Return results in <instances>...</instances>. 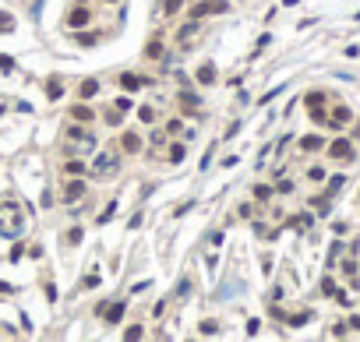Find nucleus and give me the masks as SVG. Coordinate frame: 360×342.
Returning a JSON list of instances; mask_svg holds the SVG:
<instances>
[{
    "mask_svg": "<svg viewBox=\"0 0 360 342\" xmlns=\"http://www.w3.org/2000/svg\"><path fill=\"white\" fill-rule=\"evenodd\" d=\"M106 4H117V0H106Z\"/></svg>",
    "mask_w": 360,
    "mask_h": 342,
    "instance_id": "obj_42",
    "label": "nucleus"
},
{
    "mask_svg": "<svg viewBox=\"0 0 360 342\" xmlns=\"http://www.w3.org/2000/svg\"><path fill=\"white\" fill-rule=\"evenodd\" d=\"M120 318H124V300H120V304H113V307L106 310V324H117Z\"/></svg>",
    "mask_w": 360,
    "mask_h": 342,
    "instance_id": "obj_18",
    "label": "nucleus"
},
{
    "mask_svg": "<svg viewBox=\"0 0 360 342\" xmlns=\"http://www.w3.org/2000/svg\"><path fill=\"white\" fill-rule=\"evenodd\" d=\"M120 148H124V152H141V138L134 134V131H124V134H120Z\"/></svg>",
    "mask_w": 360,
    "mask_h": 342,
    "instance_id": "obj_8",
    "label": "nucleus"
},
{
    "mask_svg": "<svg viewBox=\"0 0 360 342\" xmlns=\"http://www.w3.org/2000/svg\"><path fill=\"white\" fill-rule=\"evenodd\" d=\"M78 198H85V184L78 180V176H74V180H67L64 190H60V201H64V205H74Z\"/></svg>",
    "mask_w": 360,
    "mask_h": 342,
    "instance_id": "obj_4",
    "label": "nucleus"
},
{
    "mask_svg": "<svg viewBox=\"0 0 360 342\" xmlns=\"http://www.w3.org/2000/svg\"><path fill=\"white\" fill-rule=\"evenodd\" d=\"M0 293H11V286H7V282H0Z\"/></svg>",
    "mask_w": 360,
    "mask_h": 342,
    "instance_id": "obj_41",
    "label": "nucleus"
},
{
    "mask_svg": "<svg viewBox=\"0 0 360 342\" xmlns=\"http://www.w3.org/2000/svg\"><path fill=\"white\" fill-rule=\"evenodd\" d=\"M198 81L201 85H216V64H201L198 67Z\"/></svg>",
    "mask_w": 360,
    "mask_h": 342,
    "instance_id": "obj_13",
    "label": "nucleus"
},
{
    "mask_svg": "<svg viewBox=\"0 0 360 342\" xmlns=\"http://www.w3.org/2000/svg\"><path fill=\"white\" fill-rule=\"evenodd\" d=\"M276 190H279V194H290L293 184H290V180H279V187H276Z\"/></svg>",
    "mask_w": 360,
    "mask_h": 342,
    "instance_id": "obj_39",
    "label": "nucleus"
},
{
    "mask_svg": "<svg viewBox=\"0 0 360 342\" xmlns=\"http://www.w3.org/2000/svg\"><path fill=\"white\" fill-rule=\"evenodd\" d=\"M92 170H96V173H106V170H113V159H106V155H99Z\"/></svg>",
    "mask_w": 360,
    "mask_h": 342,
    "instance_id": "obj_23",
    "label": "nucleus"
},
{
    "mask_svg": "<svg viewBox=\"0 0 360 342\" xmlns=\"http://www.w3.org/2000/svg\"><path fill=\"white\" fill-rule=\"evenodd\" d=\"M321 293H336V282L332 279H321Z\"/></svg>",
    "mask_w": 360,
    "mask_h": 342,
    "instance_id": "obj_38",
    "label": "nucleus"
},
{
    "mask_svg": "<svg viewBox=\"0 0 360 342\" xmlns=\"http://www.w3.org/2000/svg\"><path fill=\"white\" fill-rule=\"evenodd\" d=\"M46 95H50V99H60V95H64V85H60L57 78H50V81H46Z\"/></svg>",
    "mask_w": 360,
    "mask_h": 342,
    "instance_id": "obj_20",
    "label": "nucleus"
},
{
    "mask_svg": "<svg viewBox=\"0 0 360 342\" xmlns=\"http://www.w3.org/2000/svg\"><path fill=\"white\" fill-rule=\"evenodd\" d=\"M120 88H124V92H138V88H145V78H141V74L124 71V74H120Z\"/></svg>",
    "mask_w": 360,
    "mask_h": 342,
    "instance_id": "obj_6",
    "label": "nucleus"
},
{
    "mask_svg": "<svg viewBox=\"0 0 360 342\" xmlns=\"http://www.w3.org/2000/svg\"><path fill=\"white\" fill-rule=\"evenodd\" d=\"M21 233H25V208L14 198H4L0 201V236L14 240V236H21Z\"/></svg>",
    "mask_w": 360,
    "mask_h": 342,
    "instance_id": "obj_1",
    "label": "nucleus"
},
{
    "mask_svg": "<svg viewBox=\"0 0 360 342\" xmlns=\"http://www.w3.org/2000/svg\"><path fill=\"white\" fill-rule=\"evenodd\" d=\"M325 120L332 124L336 131H339L342 124H350V106H336V110H332V116H325Z\"/></svg>",
    "mask_w": 360,
    "mask_h": 342,
    "instance_id": "obj_10",
    "label": "nucleus"
},
{
    "mask_svg": "<svg viewBox=\"0 0 360 342\" xmlns=\"http://www.w3.org/2000/svg\"><path fill=\"white\" fill-rule=\"evenodd\" d=\"M0 71H4V74L14 71V60H11V57H4V53H0Z\"/></svg>",
    "mask_w": 360,
    "mask_h": 342,
    "instance_id": "obj_27",
    "label": "nucleus"
},
{
    "mask_svg": "<svg viewBox=\"0 0 360 342\" xmlns=\"http://www.w3.org/2000/svg\"><path fill=\"white\" fill-rule=\"evenodd\" d=\"M307 176H311V180H325V170H321V166H311Z\"/></svg>",
    "mask_w": 360,
    "mask_h": 342,
    "instance_id": "obj_31",
    "label": "nucleus"
},
{
    "mask_svg": "<svg viewBox=\"0 0 360 342\" xmlns=\"http://www.w3.org/2000/svg\"><path fill=\"white\" fill-rule=\"evenodd\" d=\"M96 92H99V81H96V78H85L81 88H78V95H81V99H92Z\"/></svg>",
    "mask_w": 360,
    "mask_h": 342,
    "instance_id": "obj_14",
    "label": "nucleus"
},
{
    "mask_svg": "<svg viewBox=\"0 0 360 342\" xmlns=\"http://www.w3.org/2000/svg\"><path fill=\"white\" fill-rule=\"evenodd\" d=\"M191 36H194V21H191V25H184V28H180V36H177V39H191Z\"/></svg>",
    "mask_w": 360,
    "mask_h": 342,
    "instance_id": "obj_36",
    "label": "nucleus"
},
{
    "mask_svg": "<svg viewBox=\"0 0 360 342\" xmlns=\"http://www.w3.org/2000/svg\"><path fill=\"white\" fill-rule=\"evenodd\" d=\"M201 335H219V321H201Z\"/></svg>",
    "mask_w": 360,
    "mask_h": 342,
    "instance_id": "obj_24",
    "label": "nucleus"
},
{
    "mask_svg": "<svg viewBox=\"0 0 360 342\" xmlns=\"http://www.w3.org/2000/svg\"><path fill=\"white\" fill-rule=\"evenodd\" d=\"M67 244H81V229H78V226H74V229L67 233Z\"/></svg>",
    "mask_w": 360,
    "mask_h": 342,
    "instance_id": "obj_35",
    "label": "nucleus"
},
{
    "mask_svg": "<svg viewBox=\"0 0 360 342\" xmlns=\"http://www.w3.org/2000/svg\"><path fill=\"white\" fill-rule=\"evenodd\" d=\"M307 318H311V314H293L290 324H293V328H300V324H307Z\"/></svg>",
    "mask_w": 360,
    "mask_h": 342,
    "instance_id": "obj_34",
    "label": "nucleus"
},
{
    "mask_svg": "<svg viewBox=\"0 0 360 342\" xmlns=\"http://www.w3.org/2000/svg\"><path fill=\"white\" fill-rule=\"evenodd\" d=\"M145 57H148V60H159V57H162V39H148Z\"/></svg>",
    "mask_w": 360,
    "mask_h": 342,
    "instance_id": "obj_15",
    "label": "nucleus"
},
{
    "mask_svg": "<svg viewBox=\"0 0 360 342\" xmlns=\"http://www.w3.org/2000/svg\"><path fill=\"white\" fill-rule=\"evenodd\" d=\"M64 173H67V176H85V162L67 159V162H64Z\"/></svg>",
    "mask_w": 360,
    "mask_h": 342,
    "instance_id": "obj_17",
    "label": "nucleus"
},
{
    "mask_svg": "<svg viewBox=\"0 0 360 342\" xmlns=\"http://www.w3.org/2000/svg\"><path fill=\"white\" fill-rule=\"evenodd\" d=\"M346 324H350V328H357V332H360V314H353V318H350Z\"/></svg>",
    "mask_w": 360,
    "mask_h": 342,
    "instance_id": "obj_40",
    "label": "nucleus"
},
{
    "mask_svg": "<svg viewBox=\"0 0 360 342\" xmlns=\"http://www.w3.org/2000/svg\"><path fill=\"white\" fill-rule=\"evenodd\" d=\"M226 11H230L226 0H198L191 7V18H208V14H226Z\"/></svg>",
    "mask_w": 360,
    "mask_h": 342,
    "instance_id": "obj_2",
    "label": "nucleus"
},
{
    "mask_svg": "<svg viewBox=\"0 0 360 342\" xmlns=\"http://www.w3.org/2000/svg\"><path fill=\"white\" fill-rule=\"evenodd\" d=\"M106 124H113V127H120V110H106Z\"/></svg>",
    "mask_w": 360,
    "mask_h": 342,
    "instance_id": "obj_28",
    "label": "nucleus"
},
{
    "mask_svg": "<svg viewBox=\"0 0 360 342\" xmlns=\"http://www.w3.org/2000/svg\"><path fill=\"white\" fill-rule=\"evenodd\" d=\"M67 138H71V141H81L85 148H92V145H96V134H92V131H81V127H71V131H67Z\"/></svg>",
    "mask_w": 360,
    "mask_h": 342,
    "instance_id": "obj_9",
    "label": "nucleus"
},
{
    "mask_svg": "<svg viewBox=\"0 0 360 342\" xmlns=\"http://www.w3.org/2000/svg\"><path fill=\"white\" fill-rule=\"evenodd\" d=\"M342 184H346L342 176H332V180H328V194H339V187H342Z\"/></svg>",
    "mask_w": 360,
    "mask_h": 342,
    "instance_id": "obj_26",
    "label": "nucleus"
},
{
    "mask_svg": "<svg viewBox=\"0 0 360 342\" xmlns=\"http://www.w3.org/2000/svg\"><path fill=\"white\" fill-rule=\"evenodd\" d=\"M311 120H314V124H325V106H318V110H311Z\"/></svg>",
    "mask_w": 360,
    "mask_h": 342,
    "instance_id": "obj_30",
    "label": "nucleus"
},
{
    "mask_svg": "<svg viewBox=\"0 0 360 342\" xmlns=\"http://www.w3.org/2000/svg\"><path fill=\"white\" fill-rule=\"evenodd\" d=\"M180 4H184V0H162V11H166V14H177Z\"/></svg>",
    "mask_w": 360,
    "mask_h": 342,
    "instance_id": "obj_25",
    "label": "nucleus"
},
{
    "mask_svg": "<svg viewBox=\"0 0 360 342\" xmlns=\"http://www.w3.org/2000/svg\"><path fill=\"white\" fill-rule=\"evenodd\" d=\"M325 92H307V110H318V106H325Z\"/></svg>",
    "mask_w": 360,
    "mask_h": 342,
    "instance_id": "obj_19",
    "label": "nucleus"
},
{
    "mask_svg": "<svg viewBox=\"0 0 360 342\" xmlns=\"http://www.w3.org/2000/svg\"><path fill=\"white\" fill-rule=\"evenodd\" d=\"M180 127H184V124H180V120H177V116H173V120H166V134H177V131H180Z\"/></svg>",
    "mask_w": 360,
    "mask_h": 342,
    "instance_id": "obj_33",
    "label": "nucleus"
},
{
    "mask_svg": "<svg viewBox=\"0 0 360 342\" xmlns=\"http://www.w3.org/2000/svg\"><path fill=\"white\" fill-rule=\"evenodd\" d=\"M71 120H74V124H92V120H96V113L88 110L85 102H78V106H71Z\"/></svg>",
    "mask_w": 360,
    "mask_h": 342,
    "instance_id": "obj_7",
    "label": "nucleus"
},
{
    "mask_svg": "<svg viewBox=\"0 0 360 342\" xmlns=\"http://www.w3.org/2000/svg\"><path fill=\"white\" fill-rule=\"evenodd\" d=\"M11 28H14V18H11V14H4V18H0V32H11Z\"/></svg>",
    "mask_w": 360,
    "mask_h": 342,
    "instance_id": "obj_29",
    "label": "nucleus"
},
{
    "mask_svg": "<svg viewBox=\"0 0 360 342\" xmlns=\"http://www.w3.org/2000/svg\"><path fill=\"white\" fill-rule=\"evenodd\" d=\"M64 21H67V28H85L88 21H92V11H88L85 4H78V7H71V11H67V18H64Z\"/></svg>",
    "mask_w": 360,
    "mask_h": 342,
    "instance_id": "obj_3",
    "label": "nucleus"
},
{
    "mask_svg": "<svg viewBox=\"0 0 360 342\" xmlns=\"http://www.w3.org/2000/svg\"><path fill=\"white\" fill-rule=\"evenodd\" d=\"M78 42H81V46H92V42H96V32H81Z\"/></svg>",
    "mask_w": 360,
    "mask_h": 342,
    "instance_id": "obj_32",
    "label": "nucleus"
},
{
    "mask_svg": "<svg viewBox=\"0 0 360 342\" xmlns=\"http://www.w3.org/2000/svg\"><path fill=\"white\" fill-rule=\"evenodd\" d=\"M328 155L332 159H353V145L346 138H336L332 145H328Z\"/></svg>",
    "mask_w": 360,
    "mask_h": 342,
    "instance_id": "obj_5",
    "label": "nucleus"
},
{
    "mask_svg": "<svg viewBox=\"0 0 360 342\" xmlns=\"http://www.w3.org/2000/svg\"><path fill=\"white\" fill-rule=\"evenodd\" d=\"M177 99H180V110H184V113H194V110H198V95H194V92H180Z\"/></svg>",
    "mask_w": 360,
    "mask_h": 342,
    "instance_id": "obj_11",
    "label": "nucleus"
},
{
    "mask_svg": "<svg viewBox=\"0 0 360 342\" xmlns=\"http://www.w3.org/2000/svg\"><path fill=\"white\" fill-rule=\"evenodd\" d=\"M184 155H187V148H184V141H177V145H170V152H166V159H170V162H184Z\"/></svg>",
    "mask_w": 360,
    "mask_h": 342,
    "instance_id": "obj_16",
    "label": "nucleus"
},
{
    "mask_svg": "<svg viewBox=\"0 0 360 342\" xmlns=\"http://www.w3.org/2000/svg\"><path fill=\"white\" fill-rule=\"evenodd\" d=\"M138 120H141V124H152V120H156V110H152V106H138Z\"/></svg>",
    "mask_w": 360,
    "mask_h": 342,
    "instance_id": "obj_22",
    "label": "nucleus"
},
{
    "mask_svg": "<svg viewBox=\"0 0 360 342\" xmlns=\"http://www.w3.org/2000/svg\"><path fill=\"white\" fill-rule=\"evenodd\" d=\"M113 106H117L120 113H127V110L134 106V99H131V95H117V99H113Z\"/></svg>",
    "mask_w": 360,
    "mask_h": 342,
    "instance_id": "obj_21",
    "label": "nucleus"
},
{
    "mask_svg": "<svg viewBox=\"0 0 360 342\" xmlns=\"http://www.w3.org/2000/svg\"><path fill=\"white\" fill-rule=\"evenodd\" d=\"M321 138L318 134H304V138H300V148H304V152H321Z\"/></svg>",
    "mask_w": 360,
    "mask_h": 342,
    "instance_id": "obj_12",
    "label": "nucleus"
},
{
    "mask_svg": "<svg viewBox=\"0 0 360 342\" xmlns=\"http://www.w3.org/2000/svg\"><path fill=\"white\" fill-rule=\"evenodd\" d=\"M268 194H272V190H268V187H254V198H258V201H265Z\"/></svg>",
    "mask_w": 360,
    "mask_h": 342,
    "instance_id": "obj_37",
    "label": "nucleus"
}]
</instances>
